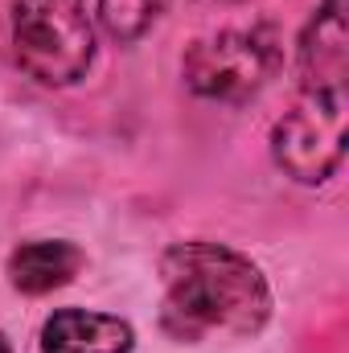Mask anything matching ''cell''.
<instances>
[{"label": "cell", "mask_w": 349, "mask_h": 353, "mask_svg": "<svg viewBox=\"0 0 349 353\" xmlns=\"http://www.w3.org/2000/svg\"><path fill=\"white\" fill-rule=\"evenodd\" d=\"M161 329L181 345L247 341L271 316V288L243 251L226 243H177L161 255Z\"/></svg>", "instance_id": "obj_1"}, {"label": "cell", "mask_w": 349, "mask_h": 353, "mask_svg": "<svg viewBox=\"0 0 349 353\" xmlns=\"http://www.w3.org/2000/svg\"><path fill=\"white\" fill-rule=\"evenodd\" d=\"M12 58L41 87H74L94 62L87 0H12Z\"/></svg>", "instance_id": "obj_2"}, {"label": "cell", "mask_w": 349, "mask_h": 353, "mask_svg": "<svg viewBox=\"0 0 349 353\" xmlns=\"http://www.w3.org/2000/svg\"><path fill=\"white\" fill-rule=\"evenodd\" d=\"M279 62H283V50L271 25H239V29H218L210 37H197L181 58V74L189 90L201 99L247 103L275 79Z\"/></svg>", "instance_id": "obj_3"}, {"label": "cell", "mask_w": 349, "mask_h": 353, "mask_svg": "<svg viewBox=\"0 0 349 353\" xmlns=\"http://www.w3.org/2000/svg\"><path fill=\"white\" fill-rule=\"evenodd\" d=\"M271 157L300 185H325L346 161V83L300 87L271 128Z\"/></svg>", "instance_id": "obj_4"}, {"label": "cell", "mask_w": 349, "mask_h": 353, "mask_svg": "<svg viewBox=\"0 0 349 353\" xmlns=\"http://www.w3.org/2000/svg\"><path fill=\"white\" fill-rule=\"evenodd\" d=\"M136 333L111 312L58 308L41 325V353H132Z\"/></svg>", "instance_id": "obj_5"}, {"label": "cell", "mask_w": 349, "mask_h": 353, "mask_svg": "<svg viewBox=\"0 0 349 353\" xmlns=\"http://www.w3.org/2000/svg\"><path fill=\"white\" fill-rule=\"evenodd\" d=\"M346 66H349L346 0H321L317 17L300 33V87L346 83Z\"/></svg>", "instance_id": "obj_6"}, {"label": "cell", "mask_w": 349, "mask_h": 353, "mask_svg": "<svg viewBox=\"0 0 349 353\" xmlns=\"http://www.w3.org/2000/svg\"><path fill=\"white\" fill-rule=\"evenodd\" d=\"M83 271V251L66 239H33L8 255V283L25 296H46L66 288Z\"/></svg>", "instance_id": "obj_7"}, {"label": "cell", "mask_w": 349, "mask_h": 353, "mask_svg": "<svg viewBox=\"0 0 349 353\" xmlns=\"http://www.w3.org/2000/svg\"><path fill=\"white\" fill-rule=\"evenodd\" d=\"M165 4L169 0H99V21L115 41H136L157 25Z\"/></svg>", "instance_id": "obj_8"}, {"label": "cell", "mask_w": 349, "mask_h": 353, "mask_svg": "<svg viewBox=\"0 0 349 353\" xmlns=\"http://www.w3.org/2000/svg\"><path fill=\"white\" fill-rule=\"evenodd\" d=\"M0 353H12V345H8V337L0 333Z\"/></svg>", "instance_id": "obj_9"}]
</instances>
